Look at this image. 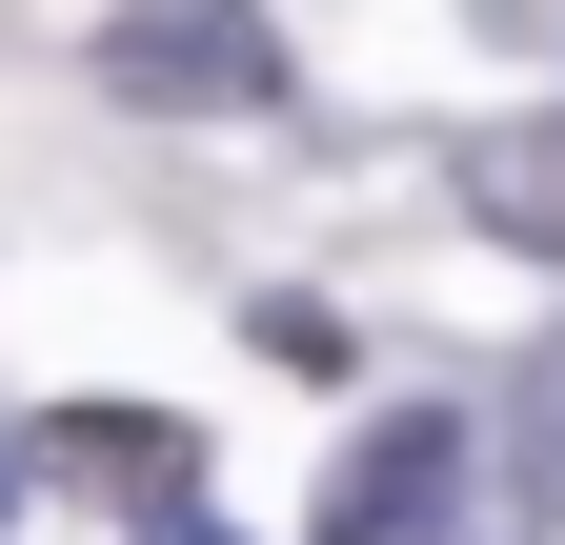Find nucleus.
<instances>
[{
  "label": "nucleus",
  "mask_w": 565,
  "mask_h": 545,
  "mask_svg": "<svg viewBox=\"0 0 565 545\" xmlns=\"http://www.w3.org/2000/svg\"><path fill=\"white\" fill-rule=\"evenodd\" d=\"M102 82L121 101H263L282 41H263V0H121V21H102Z\"/></svg>",
  "instance_id": "1"
},
{
  "label": "nucleus",
  "mask_w": 565,
  "mask_h": 545,
  "mask_svg": "<svg viewBox=\"0 0 565 545\" xmlns=\"http://www.w3.org/2000/svg\"><path fill=\"white\" fill-rule=\"evenodd\" d=\"M445 485H465V425L445 404H384V425L343 445V485H323V545H424Z\"/></svg>",
  "instance_id": "2"
},
{
  "label": "nucleus",
  "mask_w": 565,
  "mask_h": 545,
  "mask_svg": "<svg viewBox=\"0 0 565 545\" xmlns=\"http://www.w3.org/2000/svg\"><path fill=\"white\" fill-rule=\"evenodd\" d=\"M41 464H102V485H141V505H162V485H202V445L162 425V404H61V425H41Z\"/></svg>",
  "instance_id": "3"
},
{
  "label": "nucleus",
  "mask_w": 565,
  "mask_h": 545,
  "mask_svg": "<svg viewBox=\"0 0 565 545\" xmlns=\"http://www.w3.org/2000/svg\"><path fill=\"white\" fill-rule=\"evenodd\" d=\"M484 223H505V243H565V162H484Z\"/></svg>",
  "instance_id": "4"
},
{
  "label": "nucleus",
  "mask_w": 565,
  "mask_h": 545,
  "mask_svg": "<svg viewBox=\"0 0 565 545\" xmlns=\"http://www.w3.org/2000/svg\"><path fill=\"white\" fill-rule=\"evenodd\" d=\"M525 505H565V344L525 364Z\"/></svg>",
  "instance_id": "5"
},
{
  "label": "nucleus",
  "mask_w": 565,
  "mask_h": 545,
  "mask_svg": "<svg viewBox=\"0 0 565 545\" xmlns=\"http://www.w3.org/2000/svg\"><path fill=\"white\" fill-rule=\"evenodd\" d=\"M141 545H243V525L223 505H141Z\"/></svg>",
  "instance_id": "6"
},
{
  "label": "nucleus",
  "mask_w": 565,
  "mask_h": 545,
  "mask_svg": "<svg viewBox=\"0 0 565 545\" xmlns=\"http://www.w3.org/2000/svg\"><path fill=\"white\" fill-rule=\"evenodd\" d=\"M0 505H21V464H0Z\"/></svg>",
  "instance_id": "7"
}]
</instances>
